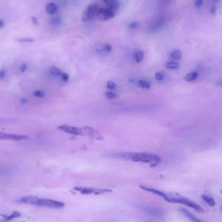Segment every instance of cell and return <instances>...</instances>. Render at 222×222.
<instances>
[{
    "mask_svg": "<svg viewBox=\"0 0 222 222\" xmlns=\"http://www.w3.org/2000/svg\"><path fill=\"white\" fill-rule=\"evenodd\" d=\"M60 76H61L63 81V82H66V83L67 82L69 79V76L67 73H65V72H62Z\"/></svg>",
    "mask_w": 222,
    "mask_h": 222,
    "instance_id": "26",
    "label": "cell"
},
{
    "mask_svg": "<svg viewBox=\"0 0 222 222\" xmlns=\"http://www.w3.org/2000/svg\"><path fill=\"white\" fill-rule=\"evenodd\" d=\"M165 67L169 69H176L179 67L180 65L176 62L168 61L165 63Z\"/></svg>",
    "mask_w": 222,
    "mask_h": 222,
    "instance_id": "20",
    "label": "cell"
},
{
    "mask_svg": "<svg viewBox=\"0 0 222 222\" xmlns=\"http://www.w3.org/2000/svg\"><path fill=\"white\" fill-rule=\"evenodd\" d=\"M202 2H203V1L202 0H197L196 1H195V6L196 7L200 6L202 5Z\"/></svg>",
    "mask_w": 222,
    "mask_h": 222,
    "instance_id": "35",
    "label": "cell"
},
{
    "mask_svg": "<svg viewBox=\"0 0 222 222\" xmlns=\"http://www.w3.org/2000/svg\"><path fill=\"white\" fill-rule=\"evenodd\" d=\"M57 11V7L55 4L53 3H48L46 6V11L48 14L53 15L55 14Z\"/></svg>",
    "mask_w": 222,
    "mask_h": 222,
    "instance_id": "14",
    "label": "cell"
},
{
    "mask_svg": "<svg viewBox=\"0 0 222 222\" xmlns=\"http://www.w3.org/2000/svg\"><path fill=\"white\" fill-rule=\"evenodd\" d=\"M28 137L24 135L11 134L5 133H0V140H12L21 141L27 139Z\"/></svg>",
    "mask_w": 222,
    "mask_h": 222,
    "instance_id": "9",
    "label": "cell"
},
{
    "mask_svg": "<svg viewBox=\"0 0 222 222\" xmlns=\"http://www.w3.org/2000/svg\"><path fill=\"white\" fill-rule=\"evenodd\" d=\"M139 26V23L138 22H133L129 24L128 28L131 29H135Z\"/></svg>",
    "mask_w": 222,
    "mask_h": 222,
    "instance_id": "30",
    "label": "cell"
},
{
    "mask_svg": "<svg viewBox=\"0 0 222 222\" xmlns=\"http://www.w3.org/2000/svg\"><path fill=\"white\" fill-rule=\"evenodd\" d=\"M16 41L19 43H32L34 41V40L33 38H17L16 39Z\"/></svg>",
    "mask_w": 222,
    "mask_h": 222,
    "instance_id": "23",
    "label": "cell"
},
{
    "mask_svg": "<svg viewBox=\"0 0 222 222\" xmlns=\"http://www.w3.org/2000/svg\"><path fill=\"white\" fill-rule=\"evenodd\" d=\"M74 190L79 191L83 194H102L106 192H108V190L107 189H94L89 188H84V187H75Z\"/></svg>",
    "mask_w": 222,
    "mask_h": 222,
    "instance_id": "6",
    "label": "cell"
},
{
    "mask_svg": "<svg viewBox=\"0 0 222 222\" xmlns=\"http://www.w3.org/2000/svg\"><path fill=\"white\" fill-rule=\"evenodd\" d=\"M99 5L96 4H93L88 6L83 13L82 21L87 22L92 20L96 16L99 9Z\"/></svg>",
    "mask_w": 222,
    "mask_h": 222,
    "instance_id": "4",
    "label": "cell"
},
{
    "mask_svg": "<svg viewBox=\"0 0 222 222\" xmlns=\"http://www.w3.org/2000/svg\"><path fill=\"white\" fill-rule=\"evenodd\" d=\"M198 74L197 72L196 71H193V72H191V73H188L184 77V79L185 81H187V82H192V81H194L196 79L197 77H198Z\"/></svg>",
    "mask_w": 222,
    "mask_h": 222,
    "instance_id": "15",
    "label": "cell"
},
{
    "mask_svg": "<svg viewBox=\"0 0 222 222\" xmlns=\"http://www.w3.org/2000/svg\"><path fill=\"white\" fill-rule=\"evenodd\" d=\"M171 56L172 59L174 60H179L182 57V53L180 50H175L172 52Z\"/></svg>",
    "mask_w": 222,
    "mask_h": 222,
    "instance_id": "19",
    "label": "cell"
},
{
    "mask_svg": "<svg viewBox=\"0 0 222 222\" xmlns=\"http://www.w3.org/2000/svg\"><path fill=\"white\" fill-rule=\"evenodd\" d=\"M133 153H118L113 154L112 157L116 158L125 159V160H131Z\"/></svg>",
    "mask_w": 222,
    "mask_h": 222,
    "instance_id": "13",
    "label": "cell"
},
{
    "mask_svg": "<svg viewBox=\"0 0 222 222\" xmlns=\"http://www.w3.org/2000/svg\"><path fill=\"white\" fill-rule=\"evenodd\" d=\"M168 195L169 198L168 202L182 204L192 208L200 213H203L205 212L203 208L194 201L181 196L177 194Z\"/></svg>",
    "mask_w": 222,
    "mask_h": 222,
    "instance_id": "2",
    "label": "cell"
},
{
    "mask_svg": "<svg viewBox=\"0 0 222 222\" xmlns=\"http://www.w3.org/2000/svg\"><path fill=\"white\" fill-rule=\"evenodd\" d=\"M24 222V221H22V222Z\"/></svg>",
    "mask_w": 222,
    "mask_h": 222,
    "instance_id": "39",
    "label": "cell"
},
{
    "mask_svg": "<svg viewBox=\"0 0 222 222\" xmlns=\"http://www.w3.org/2000/svg\"><path fill=\"white\" fill-rule=\"evenodd\" d=\"M116 13L108 7H104L99 8L96 16L100 21H107L113 17Z\"/></svg>",
    "mask_w": 222,
    "mask_h": 222,
    "instance_id": "5",
    "label": "cell"
},
{
    "mask_svg": "<svg viewBox=\"0 0 222 222\" xmlns=\"http://www.w3.org/2000/svg\"><path fill=\"white\" fill-rule=\"evenodd\" d=\"M103 50L106 52H110L112 51V48L111 46L109 44H106L103 46Z\"/></svg>",
    "mask_w": 222,
    "mask_h": 222,
    "instance_id": "32",
    "label": "cell"
},
{
    "mask_svg": "<svg viewBox=\"0 0 222 222\" xmlns=\"http://www.w3.org/2000/svg\"><path fill=\"white\" fill-rule=\"evenodd\" d=\"M131 160L135 162L150 163L151 167H155L161 161V157L157 155L145 152L133 153Z\"/></svg>",
    "mask_w": 222,
    "mask_h": 222,
    "instance_id": "1",
    "label": "cell"
},
{
    "mask_svg": "<svg viewBox=\"0 0 222 222\" xmlns=\"http://www.w3.org/2000/svg\"><path fill=\"white\" fill-rule=\"evenodd\" d=\"M155 77L156 79L158 81H161L162 80L163 78V75L162 73L160 72H157L155 74Z\"/></svg>",
    "mask_w": 222,
    "mask_h": 222,
    "instance_id": "31",
    "label": "cell"
},
{
    "mask_svg": "<svg viewBox=\"0 0 222 222\" xmlns=\"http://www.w3.org/2000/svg\"><path fill=\"white\" fill-rule=\"evenodd\" d=\"M45 95V93L44 91L40 90H37L34 92V96L35 97L42 98L44 97Z\"/></svg>",
    "mask_w": 222,
    "mask_h": 222,
    "instance_id": "27",
    "label": "cell"
},
{
    "mask_svg": "<svg viewBox=\"0 0 222 222\" xmlns=\"http://www.w3.org/2000/svg\"><path fill=\"white\" fill-rule=\"evenodd\" d=\"M145 211L148 214L153 217L157 218H163L165 216V212L163 210L155 206L146 207L145 208Z\"/></svg>",
    "mask_w": 222,
    "mask_h": 222,
    "instance_id": "7",
    "label": "cell"
},
{
    "mask_svg": "<svg viewBox=\"0 0 222 222\" xmlns=\"http://www.w3.org/2000/svg\"><path fill=\"white\" fill-rule=\"evenodd\" d=\"M103 1L106 5L107 7L116 12L118 10L120 6V2L117 0H105Z\"/></svg>",
    "mask_w": 222,
    "mask_h": 222,
    "instance_id": "11",
    "label": "cell"
},
{
    "mask_svg": "<svg viewBox=\"0 0 222 222\" xmlns=\"http://www.w3.org/2000/svg\"><path fill=\"white\" fill-rule=\"evenodd\" d=\"M27 68H28V65H27V64L26 63H23L20 67V71L22 72V73H24V72L26 71Z\"/></svg>",
    "mask_w": 222,
    "mask_h": 222,
    "instance_id": "33",
    "label": "cell"
},
{
    "mask_svg": "<svg viewBox=\"0 0 222 222\" xmlns=\"http://www.w3.org/2000/svg\"><path fill=\"white\" fill-rule=\"evenodd\" d=\"M5 23L2 20H0V28H2L4 26Z\"/></svg>",
    "mask_w": 222,
    "mask_h": 222,
    "instance_id": "38",
    "label": "cell"
},
{
    "mask_svg": "<svg viewBox=\"0 0 222 222\" xmlns=\"http://www.w3.org/2000/svg\"><path fill=\"white\" fill-rule=\"evenodd\" d=\"M58 129L60 130H62L66 133L74 135H80L82 134L81 128L66 125V124L59 126L58 127Z\"/></svg>",
    "mask_w": 222,
    "mask_h": 222,
    "instance_id": "8",
    "label": "cell"
},
{
    "mask_svg": "<svg viewBox=\"0 0 222 222\" xmlns=\"http://www.w3.org/2000/svg\"><path fill=\"white\" fill-rule=\"evenodd\" d=\"M31 20H32V23L35 25H38V22L36 17L34 16H33L31 17Z\"/></svg>",
    "mask_w": 222,
    "mask_h": 222,
    "instance_id": "34",
    "label": "cell"
},
{
    "mask_svg": "<svg viewBox=\"0 0 222 222\" xmlns=\"http://www.w3.org/2000/svg\"><path fill=\"white\" fill-rule=\"evenodd\" d=\"M11 220L9 216L0 213V222H5Z\"/></svg>",
    "mask_w": 222,
    "mask_h": 222,
    "instance_id": "24",
    "label": "cell"
},
{
    "mask_svg": "<svg viewBox=\"0 0 222 222\" xmlns=\"http://www.w3.org/2000/svg\"><path fill=\"white\" fill-rule=\"evenodd\" d=\"M106 87L109 89H113L116 88V85L114 82L111 81H108L106 84Z\"/></svg>",
    "mask_w": 222,
    "mask_h": 222,
    "instance_id": "29",
    "label": "cell"
},
{
    "mask_svg": "<svg viewBox=\"0 0 222 222\" xmlns=\"http://www.w3.org/2000/svg\"><path fill=\"white\" fill-rule=\"evenodd\" d=\"M211 12V13H212L213 14H215L216 12V8L215 7H213L212 8Z\"/></svg>",
    "mask_w": 222,
    "mask_h": 222,
    "instance_id": "37",
    "label": "cell"
},
{
    "mask_svg": "<svg viewBox=\"0 0 222 222\" xmlns=\"http://www.w3.org/2000/svg\"><path fill=\"white\" fill-rule=\"evenodd\" d=\"M6 75V72L5 70L0 71V79H3Z\"/></svg>",
    "mask_w": 222,
    "mask_h": 222,
    "instance_id": "36",
    "label": "cell"
},
{
    "mask_svg": "<svg viewBox=\"0 0 222 222\" xmlns=\"http://www.w3.org/2000/svg\"><path fill=\"white\" fill-rule=\"evenodd\" d=\"M33 205L52 208H62L65 205L63 202L51 199L40 198L36 196Z\"/></svg>",
    "mask_w": 222,
    "mask_h": 222,
    "instance_id": "3",
    "label": "cell"
},
{
    "mask_svg": "<svg viewBox=\"0 0 222 222\" xmlns=\"http://www.w3.org/2000/svg\"><path fill=\"white\" fill-rule=\"evenodd\" d=\"M62 23V20L59 17H55L52 18L50 20V24L52 25H57L61 24Z\"/></svg>",
    "mask_w": 222,
    "mask_h": 222,
    "instance_id": "22",
    "label": "cell"
},
{
    "mask_svg": "<svg viewBox=\"0 0 222 222\" xmlns=\"http://www.w3.org/2000/svg\"><path fill=\"white\" fill-rule=\"evenodd\" d=\"M140 188L142 189L143 190H145V191H147V192H150L151 193H153V194H155L159 196H161V197L163 198L166 201L168 202L169 198H168V194L162 192V191H160V190L156 189L145 187V186H144V185H140Z\"/></svg>",
    "mask_w": 222,
    "mask_h": 222,
    "instance_id": "10",
    "label": "cell"
},
{
    "mask_svg": "<svg viewBox=\"0 0 222 222\" xmlns=\"http://www.w3.org/2000/svg\"><path fill=\"white\" fill-rule=\"evenodd\" d=\"M180 211L181 213L184 214L189 219H190L191 221L193 222H203L201 220H200L199 219L197 218L196 216H195L194 214L192 213H190L189 211L187 209H185V208H180Z\"/></svg>",
    "mask_w": 222,
    "mask_h": 222,
    "instance_id": "12",
    "label": "cell"
},
{
    "mask_svg": "<svg viewBox=\"0 0 222 222\" xmlns=\"http://www.w3.org/2000/svg\"><path fill=\"white\" fill-rule=\"evenodd\" d=\"M105 95L106 97L108 99H114L116 96V94L115 93L111 91H106L105 94Z\"/></svg>",
    "mask_w": 222,
    "mask_h": 222,
    "instance_id": "25",
    "label": "cell"
},
{
    "mask_svg": "<svg viewBox=\"0 0 222 222\" xmlns=\"http://www.w3.org/2000/svg\"><path fill=\"white\" fill-rule=\"evenodd\" d=\"M62 71L58 68L55 66L51 67L50 69V73L52 76H60Z\"/></svg>",
    "mask_w": 222,
    "mask_h": 222,
    "instance_id": "21",
    "label": "cell"
},
{
    "mask_svg": "<svg viewBox=\"0 0 222 222\" xmlns=\"http://www.w3.org/2000/svg\"><path fill=\"white\" fill-rule=\"evenodd\" d=\"M137 85L139 87L144 89H149L151 87L150 84L149 82L144 80L138 81Z\"/></svg>",
    "mask_w": 222,
    "mask_h": 222,
    "instance_id": "18",
    "label": "cell"
},
{
    "mask_svg": "<svg viewBox=\"0 0 222 222\" xmlns=\"http://www.w3.org/2000/svg\"><path fill=\"white\" fill-rule=\"evenodd\" d=\"M21 216V213L19 212L16 211L13 212L11 215H9L11 220L16 218L19 217Z\"/></svg>",
    "mask_w": 222,
    "mask_h": 222,
    "instance_id": "28",
    "label": "cell"
},
{
    "mask_svg": "<svg viewBox=\"0 0 222 222\" xmlns=\"http://www.w3.org/2000/svg\"><path fill=\"white\" fill-rule=\"evenodd\" d=\"M201 197L202 200L210 206L214 207L216 205V202L214 200V199H213L209 196L206 194H202L201 196Z\"/></svg>",
    "mask_w": 222,
    "mask_h": 222,
    "instance_id": "16",
    "label": "cell"
},
{
    "mask_svg": "<svg viewBox=\"0 0 222 222\" xmlns=\"http://www.w3.org/2000/svg\"><path fill=\"white\" fill-rule=\"evenodd\" d=\"M144 57V52L142 50H138L135 52L134 59L136 62L140 63L143 61Z\"/></svg>",
    "mask_w": 222,
    "mask_h": 222,
    "instance_id": "17",
    "label": "cell"
}]
</instances>
